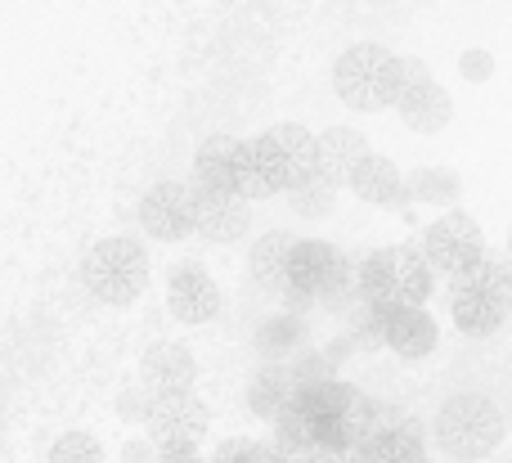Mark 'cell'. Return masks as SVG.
I'll return each mask as SVG.
<instances>
[{
  "mask_svg": "<svg viewBox=\"0 0 512 463\" xmlns=\"http://www.w3.org/2000/svg\"><path fill=\"white\" fill-rule=\"evenodd\" d=\"M50 463H104V446L90 432H63L50 450Z\"/></svg>",
  "mask_w": 512,
  "mask_h": 463,
  "instance_id": "cell-25",
  "label": "cell"
},
{
  "mask_svg": "<svg viewBox=\"0 0 512 463\" xmlns=\"http://www.w3.org/2000/svg\"><path fill=\"white\" fill-rule=\"evenodd\" d=\"M252 162L261 176L265 194H297L301 185L319 176V135L297 122L270 126L265 135L252 140Z\"/></svg>",
  "mask_w": 512,
  "mask_h": 463,
  "instance_id": "cell-4",
  "label": "cell"
},
{
  "mask_svg": "<svg viewBox=\"0 0 512 463\" xmlns=\"http://www.w3.org/2000/svg\"><path fill=\"white\" fill-rule=\"evenodd\" d=\"M167 311L180 324H212L221 315V288L198 261L171 266L167 275Z\"/></svg>",
  "mask_w": 512,
  "mask_h": 463,
  "instance_id": "cell-10",
  "label": "cell"
},
{
  "mask_svg": "<svg viewBox=\"0 0 512 463\" xmlns=\"http://www.w3.org/2000/svg\"><path fill=\"white\" fill-rule=\"evenodd\" d=\"M248 225H252V203H243L239 194H212V189H198V225H194L198 239L239 243L243 234H248Z\"/></svg>",
  "mask_w": 512,
  "mask_h": 463,
  "instance_id": "cell-13",
  "label": "cell"
},
{
  "mask_svg": "<svg viewBox=\"0 0 512 463\" xmlns=\"http://www.w3.org/2000/svg\"><path fill=\"white\" fill-rule=\"evenodd\" d=\"M140 378L149 396H189L198 383V360L185 342H153L140 360Z\"/></svg>",
  "mask_w": 512,
  "mask_h": 463,
  "instance_id": "cell-11",
  "label": "cell"
},
{
  "mask_svg": "<svg viewBox=\"0 0 512 463\" xmlns=\"http://www.w3.org/2000/svg\"><path fill=\"white\" fill-rule=\"evenodd\" d=\"M423 257L432 261L436 275L463 279L490 257L486 252V230H481L477 216H468L463 207L459 212H441L423 230Z\"/></svg>",
  "mask_w": 512,
  "mask_h": 463,
  "instance_id": "cell-7",
  "label": "cell"
},
{
  "mask_svg": "<svg viewBox=\"0 0 512 463\" xmlns=\"http://www.w3.org/2000/svg\"><path fill=\"white\" fill-rule=\"evenodd\" d=\"M265 459V441H252V437H230L216 446V455L207 463H261Z\"/></svg>",
  "mask_w": 512,
  "mask_h": 463,
  "instance_id": "cell-26",
  "label": "cell"
},
{
  "mask_svg": "<svg viewBox=\"0 0 512 463\" xmlns=\"http://www.w3.org/2000/svg\"><path fill=\"white\" fill-rule=\"evenodd\" d=\"M441 329L427 311H400V306H382V347L396 351L400 360H423L436 351Z\"/></svg>",
  "mask_w": 512,
  "mask_h": 463,
  "instance_id": "cell-12",
  "label": "cell"
},
{
  "mask_svg": "<svg viewBox=\"0 0 512 463\" xmlns=\"http://www.w3.org/2000/svg\"><path fill=\"white\" fill-rule=\"evenodd\" d=\"M508 463H512V459H508Z\"/></svg>",
  "mask_w": 512,
  "mask_h": 463,
  "instance_id": "cell-33",
  "label": "cell"
},
{
  "mask_svg": "<svg viewBox=\"0 0 512 463\" xmlns=\"http://www.w3.org/2000/svg\"><path fill=\"white\" fill-rule=\"evenodd\" d=\"M243 149H248V140H234V135H212V140L194 153V185L198 189H212V194H239Z\"/></svg>",
  "mask_w": 512,
  "mask_h": 463,
  "instance_id": "cell-14",
  "label": "cell"
},
{
  "mask_svg": "<svg viewBox=\"0 0 512 463\" xmlns=\"http://www.w3.org/2000/svg\"><path fill=\"white\" fill-rule=\"evenodd\" d=\"M369 140H364L355 126H328L319 135V176L333 180V185H351L355 167L369 158Z\"/></svg>",
  "mask_w": 512,
  "mask_h": 463,
  "instance_id": "cell-15",
  "label": "cell"
},
{
  "mask_svg": "<svg viewBox=\"0 0 512 463\" xmlns=\"http://www.w3.org/2000/svg\"><path fill=\"white\" fill-rule=\"evenodd\" d=\"M162 463H207V459H198V450H162Z\"/></svg>",
  "mask_w": 512,
  "mask_h": 463,
  "instance_id": "cell-30",
  "label": "cell"
},
{
  "mask_svg": "<svg viewBox=\"0 0 512 463\" xmlns=\"http://www.w3.org/2000/svg\"><path fill=\"white\" fill-rule=\"evenodd\" d=\"M364 463H432V459H427V446L414 432V423H396V428H382L364 441Z\"/></svg>",
  "mask_w": 512,
  "mask_h": 463,
  "instance_id": "cell-22",
  "label": "cell"
},
{
  "mask_svg": "<svg viewBox=\"0 0 512 463\" xmlns=\"http://www.w3.org/2000/svg\"><path fill=\"white\" fill-rule=\"evenodd\" d=\"M333 356L328 351H301L297 360H288V374H292V383H297V392H306V387H324V383H333Z\"/></svg>",
  "mask_w": 512,
  "mask_h": 463,
  "instance_id": "cell-24",
  "label": "cell"
},
{
  "mask_svg": "<svg viewBox=\"0 0 512 463\" xmlns=\"http://www.w3.org/2000/svg\"><path fill=\"white\" fill-rule=\"evenodd\" d=\"M122 463H162V450L149 437H131L122 446Z\"/></svg>",
  "mask_w": 512,
  "mask_h": 463,
  "instance_id": "cell-29",
  "label": "cell"
},
{
  "mask_svg": "<svg viewBox=\"0 0 512 463\" xmlns=\"http://www.w3.org/2000/svg\"><path fill=\"white\" fill-rule=\"evenodd\" d=\"M346 189H351L360 203L400 207L405 203V171H400L391 158H382V153H369V158L355 167V176H351V185Z\"/></svg>",
  "mask_w": 512,
  "mask_h": 463,
  "instance_id": "cell-17",
  "label": "cell"
},
{
  "mask_svg": "<svg viewBox=\"0 0 512 463\" xmlns=\"http://www.w3.org/2000/svg\"><path fill=\"white\" fill-rule=\"evenodd\" d=\"M450 315L463 338H490L504 329V320L512 315V261L486 257L472 275L454 279Z\"/></svg>",
  "mask_w": 512,
  "mask_h": 463,
  "instance_id": "cell-3",
  "label": "cell"
},
{
  "mask_svg": "<svg viewBox=\"0 0 512 463\" xmlns=\"http://www.w3.org/2000/svg\"><path fill=\"white\" fill-rule=\"evenodd\" d=\"M140 225L149 239L180 243L198 225V189L189 180H158L140 198Z\"/></svg>",
  "mask_w": 512,
  "mask_h": 463,
  "instance_id": "cell-8",
  "label": "cell"
},
{
  "mask_svg": "<svg viewBox=\"0 0 512 463\" xmlns=\"http://www.w3.org/2000/svg\"><path fill=\"white\" fill-rule=\"evenodd\" d=\"M81 279L104 306H131L149 284V257L135 239H99L81 261Z\"/></svg>",
  "mask_w": 512,
  "mask_h": 463,
  "instance_id": "cell-6",
  "label": "cell"
},
{
  "mask_svg": "<svg viewBox=\"0 0 512 463\" xmlns=\"http://www.w3.org/2000/svg\"><path fill=\"white\" fill-rule=\"evenodd\" d=\"M508 261H512V225H508Z\"/></svg>",
  "mask_w": 512,
  "mask_h": 463,
  "instance_id": "cell-32",
  "label": "cell"
},
{
  "mask_svg": "<svg viewBox=\"0 0 512 463\" xmlns=\"http://www.w3.org/2000/svg\"><path fill=\"white\" fill-rule=\"evenodd\" d=\"M459 198H463V180H459V171H450V167H418L405 176V203L459 212Z\"/></svg>",
  "mask_w": 512,
  "mask_h": 463,
  "instance_id": "cell-19",
  "label": "cell"
},
{
  "mask_svg": "<svg viewBox=\"0 0 512 463\" xmlns=\"http://www.w3.org/2000/svg\"><path fill=\"white\" fill-rule=\"evenodd\" d=\"M207 405L198 401L194 392L189 396H153L149 423H144V437L153 441L158 450H198V441L207 437Z\"/></svg>",
  "mask_w": 512,
  "mask_h": 463,
  "instance_id": "cell-9",
  "label": "cell"
},
{
  "mask_svg": "<svg viewBox=\"0 0 512 463\" xmlns=\"http://www.w3.org/2000/svg\"><path fill=\"white\" fill-rule=\"evenodd\" d=\"M396 77H400V59L378 41L351 45L333 63V90L355 113H382V108L396 104Z\"/></svg>",
  "mask_w": 512,
  "mask_h": 463,
  "instance_id": "cell-5",
  "label": "cell"
},
{
  "mask_svg": "<svg viewBox=\"0 0 512 463\" xmlns=\"http://www.w3.org/2000/svg\"><path fill=\"white\" fill-rule=\"evenodd\" d=\"M432 437L441 446V455L454 463L490 459L499 450V441H504V414H499V405L490 396L477 392L450 396L432 419Z\"/></svg>",
  "mask_w": 512,
  "mask_h": 463,
  "instance_id": "cell-2",
  "label": "cell"
},
{
  "mask_svg": "<svg viewBox=\"0 0 512 463\" xmlns=\"http://www.w3.org/2000/svg\"><path fill=\"white\" fill-rule=\"evenodd\" d=\"M337 194H342V185L315 176L310 185H301L297 194H288V203H292V212H297V216H306V221H319V216H328L337 207Z\"/></svg>",
  "mask_w": 512,
  "mask_h": 463,
  "instance_id": "cell-23",
  "label": "cell"
},
{
  "mask_svg": "<svg viewBox=\"0 0 512 463\" xmlns=\"http://www.w3.org/2000/svg\"><path fill=\"white\" fill-rule=\"evenodd\" d=\"M306 338H310L306 320H301V315H292V311H283V315H270V320L256 329V351H261L270 365H279L283 356L297 360L301 351H306Z\"/></svg>",
  "mask_w": 512,
  "mask_h": 463,
  "instance_id": "cell-20",
  "label": "cell"
},
{
  "mask_svg": "<svg viewBox=\"0 0 512 463\" xmlns=\"http://www.w3.org/2000/svg\"><path fill=\"white\" fill-rule=\"evenodd\" d=\"M459 72H463V81L481 86V81L495 77V54L481 50V45H472V50H463V54H459Z\"/></svg>",
  "mask_w": 512,
  "mask_h": 463,
  "instance_id": "cell-27",
  "label": "cell"
},
{
  "mask_svg": "<svg viewBox=\"0 0 512 463\" xmlns=\"http://www.w3.org/2000/svg\"><path fill=\"white\" fill-rule=\"evenodd\" d=\"M396 113L405 117L409 131H418V135H436V131H445V126H450V117H454V99H450V90H445L441 81H427V86L405 90V95L396 99Z\"/></svg>",
  "mask_w": 512,
  "mask_h": 463,
  "instance_id": "cell-18",
  "label": "cell"
},
{
  "mask_svg": "<svg viewBox=\"0 0 512 463\" xmlns=\"http://www.w3.org/2000/svg\"><path fill=\"white\" fill-rule=\"evenodd\" d=\"M432 261L423 257V248H373L360 261V279L355 293L364 306H400V311H427V297L436 284Z\"/></svg>",
  "mask_w": 512,
  "mask_h": 463,
  "instance_id": "cell-1",
  "label": "cell"
},
{
  "mask_svg": "<svg viewBox=\"0 0 512 463\" xmlns=\"http://www.w3.org/2000/svg\"><path fill=\"white\" fill-rule=\"evenodd\" d=\"M297 234L288 230H270L252 243V257H248V270L252 279L265 288V293H288V266H292V252H297Z\"/></svg>",
  "mask_w": 512,
  "mask_h": 463,
  "instance_id": "cell-16",
  "label": "cell"
},
{
  "mask_svg": "<svg viewBox=\"0 0 512 463\" xmlns=\"http://www.w3.org/2000/svg\"><path fill=\"white\" fill-rule=\"evenodd\" d=\"M427 81H436V77H432V68H427L423 59H414V54H405V59H400V77H396V99L405 95V90L427 86Z\"/></svg>",
  "mask_w": 512,
  "mask_h": 463,
  "instance_id": "cell-28",
  "label": "cell"
},
{
  "mask_svg": "<svg viewBox=\"0 0 512 463\" xmlns=\"http://www.w3.org/2000/svg\"><path fill=\"white\" fill-rule=\"evenodd\" d=\"M292 396H297V383H292L288 365H265L248 387V410L256 414V419L274 423L292 405Z\"/></svg>",
  "mask_w": 512,
  "mask_h": 463,
  "instance_id": "cell-21",
  "label": "cell"
},
{
  "mask_svg": "<svg viewBox=\"0 0 512 463\" xmlns=\"http://www.w3.org/2000/svg\"><path fill=\"white\" fill-rule=\"evenodd\" d=\"M261 463H292V459L283 455V450H279V446H274V441H270V446H265V459H261Z\"/></svg>",
  "mask_w": 512,
  "mask_h": 463,
  "instance_id": "cell-31",
  "label": "cell"
}]
</instances>
